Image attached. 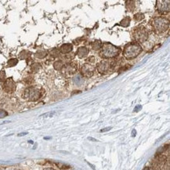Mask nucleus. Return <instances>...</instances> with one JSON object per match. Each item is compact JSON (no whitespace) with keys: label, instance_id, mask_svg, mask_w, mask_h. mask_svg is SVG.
I'll use <instances>...</instances> for the list:
<instances>
[{"label":"nucleus","instance_id":"obj_22","mask_svg":"<svg viewBox=\"0 0 170 170\" xmlns=\"http://www.w3.org/2000/svg\"><path fill=\"white\" fill-rule=\"evenodd\" d=\"M144 18V15L142 13H137L134 15V20L136 21H141Z\"/></svg>","mask_w":170,"mask_h":170},{"label":"nucleus","instance_id":"obj_33","mask_svg":"<svg viewBox=\"0 0 170 170\" xmlns=\"http://www.w3.org/2000/svg\"><path fill=\"white\" fill-rule=\"evenodd\" d=\"M89 140H92V141H97V140H95V139H93V138H90V137H89Z\"/></svg>","mask_w":170,"mask_h":170},{"label":"nucleus","instance_id":"obj_13","mask_svg":"<svg viewBox=\"0 0 170 170\" xmlns=\"http://www.w3.org/2000/svg\"><path fill=\"white\" fill-rule=\"evenodd\" d=\"M88 54H89V49L86 47H80L77 50V55L79 58H84L85 56H87Z\"/></svg>","mask_w":170,"mask_h":170},{"label":"nucleus","instance_id":"obj_24","mask_svg":"<svg viewBox=\"0 0 170 170\" xmlns=\"http://www.w3.org/2000/svg\"><path fill=\"white\" fill-rule=\"evenodd\" d=\"M6 78V73L4 71H0V82L1 81L5 80Z\"/></svg>","mask_w":170,"mask_h":170},{"label":"nucleus","instance_id":"obj_19","mask_svg":"<svg viewBox=\"0 0 170 170\" xmlns=\"http://www.w3.org/2000/svg\"><path fill=\"white\" fill-rule=\"evenodd\" d=\"M18 63V61H17V59L16 58H12L9 60L7 62V66L9 68H12V67H14L16 66Z\"/></svg>","mask_w":170,"mask_h":170},{"label":"nucleus","instance_id":"obj_28","mask_svg":"<svg viewBox=\"0 0 170 170\" xmlns=\"http://www.w3.org/2000/svg\"><path fill=\"white\" fill-rule=\"evenodd\" d=\"M88 62H91V63H93L95 61V58L94 56H91V57H90V58L87 59Z\"/></svg>","mask_w":170,"mask_h":170},{"label":"nucleus","instance_id":"obj_1","mask_svg":"<svg viewBox=\"0 0 170 170\" xmlns=\"http://www.w3.org/2000/svg\"><path fill=\"white\" fill-rule=\"evenodd\" d=\"M141 52H142V48L138 43L130 42L125 46L123 56L127 60H132V59L136 58V56H138Z\"/></svg>","mask_w":170,"mask_h":170},{"label":"nucleus","instance_id":"obj_6","mask_svg":"<svg viewBox=\"0 0 170 170\" xmlns=\"http://www.w3.org/2000/svg\"><path fill=\"white\" fill-rule=\"evenodd\" d=\"M3 90L8 93H12L16 90V83L12 78H6L3 83Z\"/></svg>","mask_w":170,"mask_h":170},{"label":"nucleus","instance_id":"obj_26","mask_svg":"<svg viewBox=\"0 0 170 170\" xmlns=\"http://www.w3.org/2000/svg\"><path fill=\"white\" fill-rule=\"evenodd\" d=\"M8 113L4 110H0V118H4V117L7 116Z\"/></svg>","mask_w":170,"mask_h":170},{"label":"nucleus","instance_id":"obj_23","mask_svg":"<svg viewBox=\"0 0 170 170\" xmlns=\"http://www.w3.org/2000/svg\"><path fill=\"white\" fill-rule=\"evenodd\" d=\"M49 54H50L53 57H57V56L60 55V50L56 48L53 49L51 51H50V53H49Z\"/></svg>","mask_w":170,"mask_h":170},{"label":"nucleus","instance_id":"obj_12","mask_svg":"<svg viewBox=\"0 0 170 170\" xmlns=\"http://www.w3.org/2000/svg\"><path fill=\"white\" fill-rule=\"evenodd\" d=\"M73 49V46L70 43H65L62 45L60 48V53L61 54H68L70 52L72 51Z\"/></svg>","mask_w":170,"mask_h":170},{"label":"nucleus","instance_id":"obj_25","mask_svg":"<svg viewBox=\"0 0 170 170\" xmlns=\"http://www.w3.org/2000/svg\"><path fill=\"white\" fill-rule=\"evenodd\" d=\"M56 165H57V166H58L60 169H68V168L70 167L69 165H64V164H61V163H60V164H56Z\"/></svg>","mask_w":170,"mask_h":170},{"label":"nucleus","instance_id":"obj_17","mask_svg":"<svg viewBox=\"0 0 170 170\" xmlns=\"http://www.w3.org/2000/svg\"><path fill=\"white\" fill-rule=\"evenodd\" d=\"M30 56H31V53L29 51H27V50H23L19 54V57L20 59H22V60L28 58Z\"/></svg>","mask_w":170,"mask_h":170},{"label":"nucleus","instance_id":"obj_29","mask_svg":"<svg viewBox=\"0 0 170 170\" xmlns=\"http://www.w3.org/2000/svg\"><path fill=\"white\" fill-rule=\"evenodd\" d=\"M111 127H107V128H105V129H103L100 130V132L101 133H104V132H107V131H109V130H111Z\"/></svg>","mask_w":170,"mask_h":170},{"label":"nucleus","instance_id":"obj_2","mask_svg":"<svg viewBox=\"0 0 170 170\" xmlns=\"http://www.w3.org/2000/svg\"><path fill=\"white\" fill-rule=\"evenodd\" d=\"M120 49L110 42H104L101 46L100 56L103 58H114L119 54Z\"/></svg>","mask_w":170,"mask_h":170},{"label":"nucleus","instance_id":"obj_21","mask_svg":"<svg viewBox=\"0 0 170 170\" xmlns=\"http://www.w3.org/2000/svg\"><path fill=\"white\" fill-rule=\"evenodd\" d=\"M41 64L39 63H34L32 65V71H33V72L36 73L38 72L40 69H41Z\"/></svg>","mask_w":170,"mask_h":170},{"label":"nucleus","instance_id":"obj_35","mask_svg":"<svg viewBox=\"0 0 170 170\" xmlns=\"http://www.w3.org/2000/svg\"><path fill=\"white\" fill-rule=\"evenodd\" d=\"M143 170H149V168L148 167H145L144 169H143Z\"/></svg>","mask_w":170,"mask_h":170},{"label":"nucleus","instance_id":"obj_7","mask_svg":"<svg viewBox=\"0 0 170 170\" xmlns=\"http://www.w3.org/2000/svg\"><path fill=\"white\" fill-rule=\"evenodd\" d=\"M157 10L160 13H167L169 12L170 10V4L169 1H162V0H158L157 1Z\"/></svg>","mask_w":170,"mask_h":170},{"label":"nucleus","instance_id":"obj_5","mask_svg":"<svg viewBox=\"0 0 170 170\" xmlns=\"http://www.w3.org/2000/svg\"><path fill=\"white\" fill-rule=\"evenodd\" d=\"M133 39L138 42H143L148 39L149 34L147 30L144 27H139L136 28L133 34Z\"/></svg>","mask_w":170,"mask_h":170},{"label":"nucleus","instance_id":"obj_34","mask_svg":"<svg viewBox=\"0 0 170 170\" xmlns=\"http://www.w3.org/2000/svg\"><path fill=\"white\" fill-rule=\"evenodd\" d=\"M44 170H55V169H50V168H48V169H45Z\"/></svg>","mask_w":170,"mask_h":170},{"label":"nucleus","instance_id":"obj_16","mask_svg":"<svg viewBox=\"0 0 170 170\" xmlns=\"http://www.w3.org/2000/svg\"><path fill=\"white\" fill-rule=\"evenodd\" d=\"M102 46V42L100 40H96L92 43V48L93 50H99L100 49H101Z\"/></svg>","mask_w":170,"mask_h":170},{"label":"nucleus","instance_id":"obj_31","mask_svg":"<svg viewBox=\"0 0 170 170\" xmlns=\"http://www.w3.org/2000/svg\"><path fill=\"white\" fill-rule=\"evenodd\" d=\"M139 108H141V106H140V105H139V106H137V107H136V108L134 109V111H137V110H138Z\"/></svg>","mask_w":170,"mask_h":170},{"label":"nucleus","instance_id":"obj_14","mask_svg":"<svg viewBox=\"0 0 170 170\" xmlns=\"http://www.w3.org/2000/svg\"><path fill=\"white\" fill-rule=\"evenodd\" d=\"M47 54H48V52L46 51V50L41 49V50H38V51L35 54V56H36L37 58L43 59L47 56Z\"/></svg>","mask_w":170,"mask_h":170},{"label":"nucleus","instance_id":"obj_18","mask_svg":"<svg viewBox=\"0 0 170 170\" xmlns=\"http://www.w3.org/2000/svg\"><path fill=\"white\" fill-rule=\"evenodd\" d=\"M54 68L56 69V70L59 71V70H61L62 68H63V62L61 61H56L54 62Z\"/></svg>","mask_w":170,"mask_h":170},{"label":"nucleus","instance_id":"obj_20","mask_svg":"<svg viewBox=\"0 0 170 170\" xmlns=\"http://www.w3.org/2000/svg\"><path fill=\"white\" fill-rule=\"evenodd\" d=\"M126 8L129 11H133L135 8V2L134 1H126Z\"/></svg>","mask_w":170,"mask_h":170},{"label":"nucleus","instance_id":"obj_11","mask_svg":"<svg viewBox=\"0 0 170 170\" xmlns=\"http://www.w3.org/2000/svg\"><path fill=\"white\" fill-rule=\"evenodd\" d=\"M165 160V158H163L162 155H159L158 157H156L155 160L153 162V169L158 170L161 168V166L162 165V163Z\"/></svg>","mask_w":170,"mask_h":170},{"label":"nucleus","instance_id":"obj_9","mask_svg":"<svg viewBox=\"0 0 170 170\" xmlns=\"http://www.w3.org/2000/svg\"><path fill=\"white\" fill-rule=\"evenodd\" d=\"M110 68H111V63L107 61H100V63H97V71L100 74L107 72L110 70Z\"/></svg>","mask_w":170,"mask_h":170},{"label":"nucleus","instance_id":"obj_4","mask_svg":"<svg viewBox=\"0 0 170 170\" xmlns=\"http://www.w3.org/2000/svg\"><path fill=\"white\" fill-rule=\"evenodd\" d=\"M23 97L28 101H37L41 97V91L35 87H28L24 90Z\"/></svg>","mask_w":170,"mask_h":170},{"label":"nucleus","instance_id":"obj_3","mask_svg":"<svg viewBox=\"0 0 170 170\" xmlns=\"http://www.w3.org/2000/svg\"><path fill=\"white\" fill-rule=\"evenodd\" d=\"M151 25L157 34H162L167 31L169 27V23L165 17H157L152 20Z\"/></svg>","mask_w":170,"mask_h":170},{"label":"nucleus","instance_id":"obj_27","mask_svg":"<svg viewBox=\"0 0 170 170\" xmlns=\"http://www.w3.org/2000/svg\"><path fill=\"white\" fill-rule=\"evenodd\" d=\"M164 170H169V161H167L164 166Z\"/></svg>","mask_w":170,"mask_h":170},{"label":"nucleus","instance_id":"obj_32","mask_svg":"<svg viewBox=\"0 0 170 170\" xmlns=\"http://www.w3.org/2000/svg\"><path fill=\"white\" fill-rule=\"evenodd\" d=\"M136 130H135V129H133V134H132V135H133V136H136Z\"/></svg>","mask_w":170,"mask_h":170},{"label":"nucleus","instance_id":"obj_15","mask_svg":"<svg viewBox=\"0 0 170 170\" xmlns=\"http://www.w3.org/2000/svg\"><path fill=\"white\" fill-rule=\"evenodd\" d=\"M130 21H131V19H130V17H125L124 19L121 20V21L120 22V25L122 26V27L126 28L129 26V24H130Z\"/></svg>","mask_w":170,"mask_h":170},{"label":"nucleus","instance_id":"obj_30","mask_svg":"<svg viewBox=\"0 0 170 170\" xmlns=\"http://www.w3.org/2000/svg\"><path fill=\"white\" fill-rule=\"evenodd\" d=\"M28 133H19L18 134V136H24V135H27Z\"/></svg>","mask_w":170,"mask_h":170},{"label":"nucleus","instance_id":"obj_10","mask_svg":"<svg viewBox=\"0 0 170 170\" xmlns=\"http://www.w3.org/2000/svg\"><path fill=\"white\" fill-rule=\"evenodd\" d=\"M63 68V73L67 75H74L77 71V65L74 63H70L66 64Z\"/></svg>","mask_w":170,"mask_h":170},{"label":"nucleus","instance_id":"obj_8","mask_svg":"<svg viewBox=\"0 0 170 170\" xmlns=\"http://www.w3.org/2000/svg\"><path fill=\"white\" fill-rule=\"evenodd\" d=\"M94 71V67H92L91 64H89V63L83 64L81 68V73L85 78H91L93 75Z\"/></svg>","mask_w":170,"mask_h":170}]
</instances>
